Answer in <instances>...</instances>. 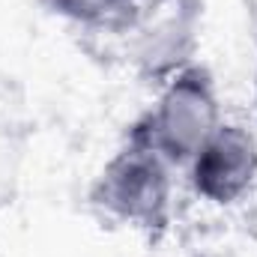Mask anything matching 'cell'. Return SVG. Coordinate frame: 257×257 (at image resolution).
Listing matches in <instances>:
<instances>
[{
    "mask_svg": "<svg viewBox=\"0 0 257 257\" xmlns=\"http://www.w3.org/2000/svg\"><path fill=\"white\" fill-rule=\"evenodd\" d=\"M221 123L215 78L194 60L162 87L156 105L128 126L126 138L159 153L171 168H189Z\"/></svg>",
    "mask_w": 257,
    "mask_h": 257,
    "instance_id": "obj_1",
    "label": "cell"
},
{
    "mask_svg": "<svg viewBox=\"0 0 257 257\" xmlns=\"http://www.w3.org/2000/svg\"><path fill=\"white\" fill-rule=\"evenodd\" d=\"M171 165L138 141H123L90 186V203L111 218L162 239L171 227Z\"/></svg>",
    "mask_w": 257,
    "mask_h": 257,
    "instance_id": "obj_2",
    "label": "cell"
},
{
    "mask_svg": "<svg viewBox=\"0 0 257 257\" xmlns=\"http://www.w3.org/2000/svg\"><path fill=\"white\" fill-rule=\"evenodd\" d=\"M200 0H150L128 33V60L144 84L165 87L177 72L194 63L200 45Z\"/></svg>",
    "mask_w": 257,
    "mask_h": 257,
    "instance_id": "obj_3",
    "label": "cell"
},
{
    "mask_svg": "<svg viewBox=\"0 0 257 257\" xmlns=\"http://www.w3.org/2000/svg\"><path fill=\"white\" fill-rule=\"evenodd\" d=\"M189 180L215 206L236 203L257 180V138L239 123H221L189 162Z\"/></svg>",
    "mask_w": 257,
    "mask_h": 257,
    "instance_id": "obj_4",
    "label": "cell"
},
{
    "mask_svg": "<svg viewBox=\"0 0 257 257\" xmlns=\"http://www.w3.org/2000/svg\"><path fill=\"white\" fill-rule=\"evenodd\" d=\"M39 6L48 15H57L87 30H105V33H128L132 21L138 18L123 12L114 0H39Z\"/></svg>",
    "mask_w": 257,
    "mask_h": 257,
    "instance_id": "obj_5",
    "label": "cell"
},
{
    "mask_svg": "<svg viewBox=\"0 0 257 257\" xmlns=\"http://www.w3.org/2000/svg\"><path fill=\"white\" fill-rule=\"evenodd\" d=\"M114 3H117V6H120L123 12H128V15H135V12H141V9H144V6H147L150 0H114Z\"/></svg>",
    "mask_w": 257,
    "mask_h": 257,
    "instance_id": "obj_6",
    "label": "cell"
},
{
    "mask_svg": "<svg viewBox=\"0 0 257 257\" xmlns=\"http://www.w3.org/2000/svg\"><path fill=\"white\" fill-rule=\"evenodd\" d=\"M254 93H257V72H254Z\"/></svg>",
    "mask_w": 257,
    "mask_h": 257,
    "instance_id": "obj_7",
    "label": "cell"
}]
</instances>
